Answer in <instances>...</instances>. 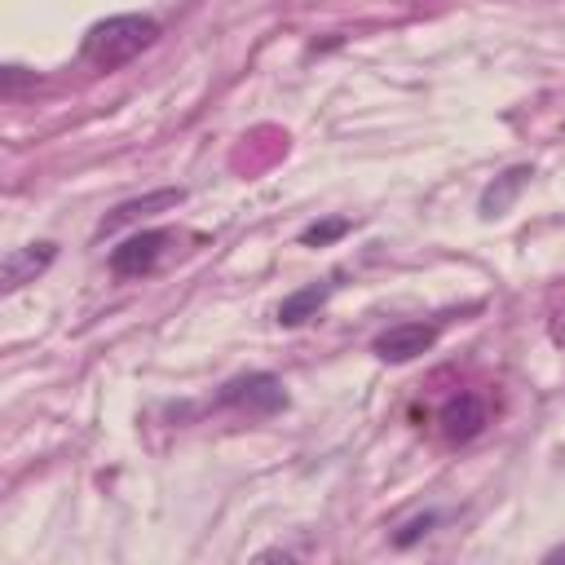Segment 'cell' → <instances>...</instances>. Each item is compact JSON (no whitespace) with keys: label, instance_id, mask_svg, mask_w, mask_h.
<instances>
[{"label":"cell","instance_id":"5","mask_svg":"<svg viewBox=\"0 0 565 565\" xmlns=\"http://www.w3.org/2000/svg\"><path fill=\"white\" fill-rule=\"evenodd\" d=\"M486 397L481 393H455L446 406H441V433L450 437V441H472L481 428H486Z\"/></svg>","mask_w":565,"mask_h":565},{"label":"cell","instance_id":"8","mask_svg":"<svg viewBox=\"0 0 565 565\" xmlns=\"http://www.w3.org/2000/svg\"><path fill=\"white\" fill-rule=\"evenodd\" d=\"M530 177H534V172H530L525 163H521V168H508L503 177H494V185H486V190H481V216H499V212H503V207L525 190V181H530Z\"/></svg>","mask_w":565,"mask_h":565},{"label":"cell","instance_id":"7","mask_svg":"<svg viewBox=\"0 0 565 565\" xmlns=\"http://www.w3.org/2000/svg\"><path fill=\"white\" fill-rule=\"evenodd\" d=\"M327 296H331V282H309V287L291 291V296L278 305V322H282V327H300L305 318H313V313L327 305Z\"/></svg>","mask_w":565,"mask_h":565},{"label":"cell","instance_id":"10","mask_svg":"<svg viewBox=\"0 0 565 565\" xmlns=\"http://www.w3.org/2000/svg\"><path fill=\"white\" fill-rule=\"evenodd\" d=\"M349 230V221H313L305 234H300V243L305 247H318V243H331V238H340Z\"/></svg>","mask_w":565,"mask_h":565},{"label":"cell","instance_id":"2","mask_svg":"<svg viewBox=\"0 0 565 565\" xmlns=\"http://www.w3.org/2000/svg\"><path fill=\"white\" fill-rule=\"evenodd\" d=\"M282 402H287L282 380L269 375V371L238 375V380H230V384L216 393V406H243V411H252V415H269V411H278Z\"/></svg>","mask_w":565,"mask_h":565},{"label":"cell","instance_id":"6","mask_svg":"<svg viewBox=\"0 0 565 565\" xmlns=\"http://www.w3.org/2000/svg\"><path fill=\"white\" fill-rule=\"evenodd\" d=\"M53 260V243H31L4 256V291H18L22 282H31L40 269H49Z\"/></svg>","mask_w":565,"mask_h":565},{"label":"cell","instance_id":"4","mask_svg":"<svg viewBox=\"0 0 565 565\" xmlns=\"http://www.w3.org/2000/svg\"><path fill=\"white\" fill-rule=\"evenodd\" d=\"M433 340H437V327H428V322H397V327L380 331L371 349H375L380 362H411V358L428 353Z\"/></svg>","mask_w":565,"mask_h":565},{"label":"cell","instance_id":"12","mask_svg":"<svg viewBox=\"0 0 565 565\" xmlns=\"http://www.w3.org/2000/svg\"><path fill=\"white\" fill-rule=\"evenodd\" d=\"M547 561H565V547H552V552H547Z\"/></svg>","mask_w":565,"mask_h":565},{"label":"cell","instance_id":"11","mask_svg":"<svg viewBox=\"0 0 565 565\" xmlns=\"http://www.w3.org/2000/svg\"><path fill=\"white\" fill-rule=\"evenodd\" d=\"M433 521H437L433 512H428V516H419V521H411V525H406V530L397 534V543H402V547H406V543H415V539H419V534H424V530H428Z\"/></svg>","mask_w":565,"mask_h":565},{"label":"cell","instance_id":"1","mask_svg":"<svg viewBox=\"0 0 565 565\" xmlns=\"http://www.w3.org/2000/svg\"><path fill=\"white\" fill-rule=\"evenodd\" d=\"M154 35H159V22L154 18H146V13H115V18H102V22L88 26L79 57L93 71H119L141 49H150Z\"/></svg>","mask_w":565,"mask_h":565},{"label":"cell","instance_id":"3","mask_svg":"<svg viewBox=\"0 0 565 565\" xmlns=\"http://www.w3.org/2000/svg\"><path fill=\"white\" fill-rule=\"evenodd\" d=\"M168 238H172L168 230H137V234H128V238L110 252V274H115V278H141V274H150L154 260L163 256Z\"/></svg>","mask_w":565,"mask_h":565},{"label":"cell","instance_id":"9","mask_svg":"<svg viewBox=\"0 0 565 565\" xmlns=\"http://www.w3.org/2000/svg\"><path fill=\"white\" fill-rule=\"evenodd\" d=\"M185 194L181 190H154V194H146V199H132V203H119L106 221H102V234H110V230H119V225H128V221H137L141 212H154V207H177Z\"/></svg>","mask_w":565,"mask_h":565}]
</instances>
